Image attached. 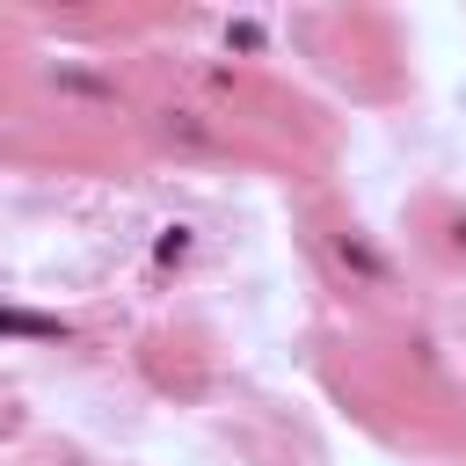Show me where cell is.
<instances>
[{
    "mask_svg": "<svg viewBox=\"0 0 466 466\" xmlns=\"http://www.w3.org/2000/svg\"><path fill=\"white\" fill-rule=\"evenodd\" d=\"M0 335H22V342H66L73 328L58 313H22V306H0Z\"/></svg>",
    "mask_w": 466,
    "mask_h": 466,
    "instance_id": "obj_3",
    "label": "cell"
},
{
    "mask_svg": "<svg viewBox=\"0 0 466 466\" xmlns=\"http://www.w3.org/2000/svg\"><path fill=\"white\" fill-rule=\"evenodd\" d=\"M189 255V226H167L160 240H153V262H182Z\"/></svg>",
    "mask_w": 466,
    "mask_h": 466,
    "instance_id": "obj_5",
    "label": "cell"
},
{
    "mask_svg": "<svg viewBox=\"0 0 466 466\" xmlns=\"http://www.w3.org/2000/svg\"><path fill=\"white\" fill-rule=\"evenodd\" d=\"M226 44H240V51H262V29H255V22H226Z\"/></svg>",
    "mask_w": 466,
    "mask_h": 466,
    "instance_id": "obj_6",
    "label": "cell"
},
{
    "mask_svg": "<svg viewBox=\"0 0 466 466\" xmlns=\"http://www.w3.org/2000/svg\"><path fill=\"white\" fill-rule=\"evenodd\" d=\"M51 87H73V95H95V102H116V80H102V73H80V66H51Z\"/></svg>",
    "mask_w": 466,
    "mask_h": 466,
    "instance_id": "obj_4",
    "label": "cell"
},
{
    "mask_svg": "<svg viewBox=\"0 0 466 466\" xmlns=\"http://www.w3.org/2000/svg\"><path fill=\"white\" fill-rule=\"evenodd\" d=\"M153 124H160V138H175V146H197V153H218V124H211L204 109H175V102H167V109H160Z\"/></svg>",
    "mask_w": 466,
    "mask_h": 466,
    "instance_id": "obj_2",
    "label": "cell"
},
{
    "mask_svg": "<svg viewBox=\"0 0 466 466\" xmlns=\"http://www.w3.org/2000/svg\"><path fill=\"white\" fill-rule=\"evenodd\" d=\"M451 248H459V255H466V218H451Z\"/></svg>",
    "mask_w": 466,
    "mask_h": 466,
    "instance_id": "obj_7",
    "label": "cell"
},
{
    "mask_svg": "<svg viewBox=\"0 0 466 466\" xmlns=\"http://www.w3.org/2000/svg\"><path fill=\"white\" fill-rule=\"evenodd\" d=\"M335 262H342L357 284H371V291H386V284H393V262H386V255H379L364 233H350V226L335 233Z\"/></svg>",
    "mask_w": 466,
    "mask_h": 466,
    "instance_id": "obj_1",
    "label": "cell"
}]
</instances>
